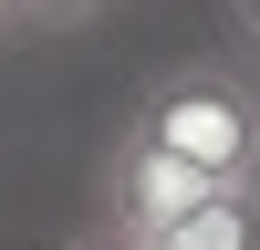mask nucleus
<instances>
[{
    "label": "nucleus",
    "mask_w": 260,
    "mask_h": 250,
    "mask_svg": "<svg viewBox=\"0 0 260 250\" xmlns=\"http://www.w3.org/2000/svg\"><path fill=\"white\" fill-rule=\"evenodd\" d=\"M11 21H21V0H0V32H11Z\"/></svg>",
    "instance_id": "nucleus-7"
},
{
    "label": "nucleus",
    "mask_w": 260,
    "mask_h": 250,
    "mask_svg": "<svg viewBox=\"0 0 260 250\" xmlns=\"http://www.w3.org/2000/svg\"><path fill=\"white\" fill-rule=\"evenodd\" d=\"M125 136L167 146V157L208 167L229 188H260V83H240L229 63H177V73H156L136 94Z\"/></svg>",
    "instance_id": "nucleus-1"
},
{
    "label": "nucleus",
    "mask_w": 260,
    "mask_h": 250,
    "mask_svg": "<svg viewBox=\"0 0 260 250\" xmlns=\"http://www.w3.org/2000/svg\"><path fill=\"white\" fill-rule=\"evenodd\" d=\"M229 32H240L250 52H260V0H229Z\"/></svg>",
    "instance_id": "nucleus-6"
},
{
    "label": "nucleus",
    "mask_w": 260,
    "mask_h": 250,
    "mask_svg": "<svg viewBox=\"0 0 260 250\" xmlns=\"http://www.w3.org/2000/svg\"><path fill=\"white\" fill-rule=\"evenodd\" d=\"M94 11H104V0H21V21H31V32H83Z\"/></svg>",
    "instance_id": "nucleus-4"
},
{
    "label": "nucleus",
    "mask_w": 260,
    "mask_h": 250,
    "mask_svg": "<svg viewBox=\"0 0 260 250\" xmlns=\"http://www.w3.org/2000/svg\"><path fill=\"white\" fill-rule=\"evenodd\" d=\"M208 188H229V177H208V167L167 157V146H146V136H115V157H104V229L156 240V229H177Z\"/></svg>",
    "instance_id": "nucleus-2"
},
{
    "label": "nucleus",
    "mask_w": 260,
    "mask_h": 250,
    "mask_svg": "<svg viewBox=\"0 0 260 250\" xmlns=\"http://www.w3.org/2000/svg\"><path fill=\"white\" fill-rule=\"evenodd\" d=\"M146 250H260V188H208L177 229H156Z\"/></svg>",
    "instance_id": "nucleus-3"
},
{
    "label": "nucleus",
    "mask_w": 260,
    "mask_h": 250,
    "mask_svg": "<svg viewBox=\"0 0 260 250\" xmlns=\"http://www.w3.org/2000/svg\"><path fill=\"white\" fill-rule=\"evenodd\" d=\"M62 250H146V240H125V229H104V219H94L83 240H62Z\"/></svg>",
    "instance_id": "nucleus-5"
}]
</instances>
